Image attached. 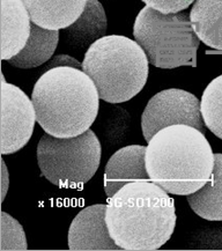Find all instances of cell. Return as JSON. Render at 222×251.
Instances as JSON below:
<instances>
[{"mask_svg":"<svg viewBox=\"0 0 222 251\" xmlns=\"http://www.w3.org/2000/svg\"><path fill=\"white\" fill-rule=\"evenodd\" d=\"M200 110L208 130L222 139V75L206 87L201 96Z\"/></svg>","mask_w":222,"mask_h":251,"instance_id":"obj_17","label":"cell"},{"mask_svg":"<svg viewBox=\"0 0 222 251\" xmlns=\"http://www.w3.org/2000/svg\"><path fill=\"white\" fill-rule=\"evenodd\" d=\"M59 38V30L42 28L33 22L30 37L25 47L17 56L11 58L8 63L19 69H33L41 66L53 56Z\"/></svg>","mask_w":222,"mask_h":251,"instance_id":"obj_16","label":"cell"},{"mask_svg":"<svg viewBox=\"0 0 222 251\" xmlns=\"http://www.w3.org/2000/svg\"><path fill=\"white\" fill-rule=\"evenodd\" d=\"M31 21L22 0H1V57L2 60L22 51L31 34Z\"/></svg>","mask_w":222,"mask_h":251,"instance_id":"obj_11","label":"cell"},{"mask_svg":"<svg viewBox=\"0 0 222 251\" xmlns=\"http://www.w3.org/2000/svg\"><path fill=\"white\" fill-rule=\"evenodd\" d=\"M27 249L25 233L20 224L12 217L1 213V250Z\"/></svg>","mask_w":222,"mask_h":251,"instance_id":"obj_18","label":"cell"},{"mask_svg":"<svg viewBox=\"0 0 222 251\" xmlns=\"http://www.w3.org/2000/svg\"><path fill=\"white\" fill-rule=\"evenodd\" d=\"M31 21L42 28L62 30L70 27L85 11L88 0H22Z\"/></svg>","mask_w":222,"mask_h":251,"instance_id":"obj_12","label":"cell"},{"mask_svg":"<svg viewBox=\"0 0 222 251\" xmlns=\"http://www.w3.org/2000/svg\"><path fill=\"white\" fill-rule=\"evenodd\" d=\"M190 20L199 40L222 51V0H196Z\"/></svg>","mask_w":222,"mask_h":251,"instance_id":"obj_14","label":"cell"},{"mask_svg":"<svg viewBox=\"0 0 222 251\" xmlns=\"http://www.w3.org/2000/svg\"><path fill=\"white\" fill-rule=\"evenodd\" d=\"M192 211L208 221H222V154H214V168L206 184L188 196Z\"/></svg>","mask_w":222,"mask_h":251,"instance_id":"obj_15","label":"cell"},{"mask_svg":"<svg viewBox=\"0 0 222 251\" xmlns=\"http://www.w3.org/2000/svg\"><path fill=\"white\" fill-rule=\"evenodd\" d=\"M82 70L94 81L99 99L108 103L130 101L146 85L149 73L143 48L128 37L103 36L88 48Z\"/></svg>","mask_w":222,"mask_h":251,"instance_id":"obj_4","label":"cell"},{"mask_svg":"<svg viewBox=\"0 0 222 251\" xmlns=\"http://www.w3.org/2000/svg\"><path fill=\"white\" fill-rule=\"evenodd\" d=\"M99 100L94 81L81 69L72 66L47 70L31 93L37 123L57 138L88 131L98 116Z\"/></svg>","mask_w":222,"mask_h":251,"instance_id":"obj_3","label":"cell"},{"mask_svg":"<svg viewBox=\"0 0 222 251\" xmlns=\"http://www.w3.org/2000/svg\"><path fill=\"white\" fill-rule=\"evenodd\" d=\"M107 205H92L80 211L69 229L70 250H122L109 233Z\"/></svg>","mask_w":222,"mask_h":251,"instance_id":"obj_9","label":"cell"},{"mask_svg":"<svg viewBox=\"0 0 222 251\" xmlns=\"http://www.w3.org/2000/svg\"><path fill=\"white\" fill-rule=\"evenodd\" d=\"M146 168L152 182L169 195L189 196L210 181L214 153L198 128L170 125L148 141Z\"/></svg>","mask_w":222,"mask_h":251,"instance_id":"obj_2","label":"cell"},{"mask_svg":"<svg viewBox=\"0 0 222 251\" xmlns=\"http://www.w3.org/2000/svg\"><path fill=\"white\" fill-rule=\"evenodd\" d=\"M173 198L150 181L127 183L110 197L105 221L122 250H157L176 227Z\"/></svg>","mask_w":222,"mask_h":251,"instance_id":"obj_1","label":"cell"},{"mask_svg":"<svg viewBox=\"0 0 222 251\" xmlns=\"http://www.w3.org/2000/svg\"><path fill=\"white\" fill-rule=\"evenodd\" d=\"M64 43L73 49L85 50L94 42L105 36L107 17L99 0H88L86 8L78 20L70 27L62 29Z\"/></svg>","mask_w":222,"mask_h":251,"instance_id":"obj_13","label":"cell"},{"mask_svg":"<svg viewBox=\"0 0 222 251\" xmlns=\"http://www.w3.org/2000/svg\"><path fill=\"white\" fill-rule=\"evenodd\" d=\"M37 163L42 176L59 188H81L98 172L101 144L92 130L76 137L57 138L46 133L38 143Z\"/></svg>","mask_w":222,"mask_h":251,"instance_id":"obj_6","label":"cell"},{"mask_svg":"<svg viewBox=\"0 0 222 251\" xmlns=\"http://www.w3.org/2000/svg\"><path fill=\"white\" fill-rule=\"evenodd\" d=\"M146 149L143 145H130L109 159L103 178V188L109 198L127 183L152 181L146 168Z\"/></svg>","mask_w":222,"mask_h":251,"instance_id":"obj_10","label":"cell"},{"mask_svg":"<svg viewBox=\"0 0 222 251\" xmlns=\"http://www.w3.org/2000/svg\"><path fill=\"white\" fill-rule=\"evenodd\" d=\"M143 1L148 7L163 14H175L188 8L195 0H143Z\"/></svg>","mask_w":222,"mask_h":251,"instance_id":"obj_19","label":"cell"},{"mask_svg":"<svg viewBox=\"0 0 222 251\" xmlns=\"http://www.w3.org/2000/svg\"><path fill=\"white\" fill-rule=\"evenodd\" d=\"M185 124L205 133L200 101L183 89H166L149 100L141 117L145 140L149 141L156 132L170 125Z\"/></svg>","mask_w":222,"mask_h":251,"instance_id":"obj_7","label":"cell"},{"mask_svg":"<svg viewBox=\"0 0 222 251\" xmlns=\"http://www.w3.org/2000/svg\"><path fill=\"white\" fill-rule=\"evenodd\" d=\"M36 122L33 101L17 86L1 76V145L2 155L24 149L30 140Z\"/></svg>","mask_w":222,"mask_h":251,"instance_id":"obj_8","label":"cell"},{"mask_svg":"<svg viewBox=\"0 0 222 251\" xmlns=\"http://www.w3.org/2000/svg\"><path fill=\"white\" fill-rule=\"evenodd\" d=\"M133 36L146 52L148 62L155 67L197 66L200 40L188 12L163 14L146 6L137 15Z\"/></svg>","mask_w":222,"mask_h":251,"instance_id":"obj_5","label":"cell"}]
</instances>
